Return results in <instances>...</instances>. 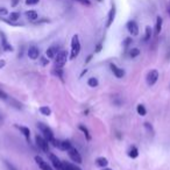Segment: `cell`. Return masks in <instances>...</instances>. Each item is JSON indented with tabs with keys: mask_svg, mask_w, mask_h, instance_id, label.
<instances>
[{
	"mask_svg": "<svg viewBox=\"0 0 170 170\" xmlns=\"http://www.w3.org/2000/svg\"><path fill=\"white\" fill-rule=\"evenodd\" d=\"M35 142H36L37 147L41 151H43L47 154L49 153V142H48V140L46 137H42L41 135H36L35 136Z\"/></svg>",
	"mask_w": 170,
	"mask_h": 170,
	"instance_id": "277c9868",
	"label": "cell"
},
{
	"mask_svg": "<svg viewBox=\"0 0 170 170\" xmlns=\"http://www.w3.org/2000/svg\"><path fill=\"white\" fill-rule=\"evenodd\" d=\"M35 162H36V164H37L42 170H54L48 164V162H46L41 156H37V155H36V156H35Z\"/></svg>",
	"mask_w": 170,
	"mask_h": 170,
	"instance_id": "9c48e42d",
	"label": "cell"
},
{
	"mask_svg": "<svg viewBox=\"0 0 170 170\" xmlns=\"http://www.w3.org/2000/svg\"><path fill=\"white\" fill-rule=\"evenodd\" d=\"M54 75H56L59 79H63V70H62V68H59V69H55L54 68V71H52Z\"/></svg>",
	"mask_w": 170,
	"mask_h": 170,
	"instance_id": "83f0119b",
	"label": "cell"
},
{
	"mask_svg": "<svg viewBox=\"0 0 170 170\" xmlns=\"http://www.w3.org/2000/svg\"><path fill=\"white\" fill-rule=\"evenodd\" d=\"M110 68H111L112 72L114 73V76H115L117 78H122V77L125 76L124 69H121V68H118V66H115V64L111 63V64H110Z\"/></svg>",
	"mask_w": 170,
	"mask_h": 170,
	"instance_id": "4fadbf2b",
	"label": "cell"
},
{
	"mask_svg": "<svg viewBox=\"0 0 170 170\" xmlns=\"http://www.w3.org/2000/svg\"><path fill=\"white\" fill-rule=\"evenodd\" d=\"M0 99H2V100H7V99H8L7 93H5L2 90H0Z\"/></svg>",
	"mask_w": 170,
	"mask_h": 170,
	"instance_id": "d6a6232c",
	"label": "cell"
},
{
	"mask_svg": "<svg viewBox=\"0 0 170 170\" xmlns=\"http://www.w3.org/2000/svg\"><path fill=\"white\" fill-rule=\"evenodd\" d=\"M96 164L100 167V168H105V167H107V164H108V160L106 158V157H97L96 158Z\"/></svg>",
	"mask_w": 170,
	"mask_h": 170,
	"instance_id": "ac0fdd59",
	"label": "cell"
},
{
	"mask_svg": "<svg viewBox=\"0 0 170 170\" xmlns=\"http://www.w3.org/2000/svg\"><path fill=\"white\" fill-rule=\"evenodd\" d=\"M58 47L57 46H51L50 48H48L46 51V55L48 58H55V56L57 55V52H58Z\"/></svg>",
	"mask_w": 170,
	"mask_h": 170,
	"instance_id": "5bb4252c",
	"label": "cell"
},
{
	"mask_svg": "<svg viewBox=\"0 0 170 170\" xmlns=\"http://www.w3.org/2000/svg\"><path fill=\"white\" fill-rule=\"evenodd\" d=\"M72 147V144L71 142L69 141V140H63V141H59V143H58V149H61V151H69L70 148Z\"/></svg>",
	"mask_w": 170,
	"mask_h": 170,
	"instance_id": "e0dca14e",
	"label": "cell"
},
{
	"mask_svg": "<svg viewBox=\"0 0 170 170\" xmlns=\"http://www.w3.org/2000/svg\"><path fill=\"white\" fill-rule=\"evenodd\" d=\"M162 25H163V19L161 16L156 18V23H155V36H158L161 30H162Z\"/></svg>",
	"mask_w": 170,
	"mask_h": 170,
	"instance_id": "9a60e30c",
	"label": "cell"
},
{
	"mask_svg": "<svg viewBox=\"0 0 170 170\" xmlns=\"http://www.w3.org/2000/svg\"><path fill=\"white\" fill-rule=\"evenodd\" d=\"M37 128H39L40 131H41V133L44 135V137L48 140L49 143H50V141H51L52 139H55V136H54V132L51 131V128H50L48 125L43 124V122H39V124H37Z\"/></svg>",
	"mask_w": 170,
	"mask_h": 170,
	"instance_id": "3957f363",
	"label": "cell"
},
{
	"mask_svg": "<svg viewBox=\"0 0 170 170\" xmlns=\"http://www.w3.org/2000/svg\"><path fill=\"white\" fill-rule=\"evenodd\" d=\"M103 170H113V169H110V168H106L105 167V168H103Z\"/></svg>",
	"mask_w": 170,
	"mask_h": 170,
	"instance_id": "7bdbcfd3",
	"label": "cell"
},
{
	"mask_svg": "<svg viewBox=\"0 0 170 170\" xmlns=\"http://www.w3.org/2000/svg\"><path fill=\"white\" fill-rule=\"evenodd\" d=\"M73 1H77L82 5H85V6H90L91 5V1L90 0H73Z\"/></svg>",
	"mask_w": 170,
	"mask_h": 170,
	"instance_id": "4dcf8cb0",
	"label": "cell"
},
{
	"mask_svg": "<svg viewBox=\"0 0 170 170\" xmlns=\"http://www.w3.org/2000/svg\"><path fill=\"white\" fill-rule=\"evenodd\" d=\"M5 64H6V63H5V61H2V59H1V61H0V69H2V68L5 66Z\"/></svg>",
	"mask_w": 170,
	"mask_h": 170,
	"instance_id": "60d3db41",
	"label": "cell"
},
{
	"mask_svg": "<svg viewBox=\"0 0 170 170\" xmlns=\"http://www.w3.org/2000/svg\"><path fill=\"white\" fill-rule=\"evenodd\" d=\"M86 72H87V70H86V69H85V70H83V71H82V73H80V77H83Z\"/></svg>",
	"mask_w": 170,
	"mask_h": 170,
	"instance_id": "b9f144b4",
	"label": "cell"
},
{
	"mask_svg": "<svg viewBox=\"0 0 170 170\" xmlns=\"http://www.w3.org/2000/svg\"><path fill=\"white\" fill-rule=\"evenodd\" d=\"M144 127L148 129L149 132H151V133H154V129H153V126H151V124H149V122H144Z\"/></svg>",
	"mask_w": 170,
	"mask_h": 170,
	"instance_id": "e575fe53",
	"label": "cell"
},
{
	"mask_svg": "<svg viewBox=\"0 0 170 170\" xmlns=\"http://www.w3.org/2000/svg\"><path fill=\"white\" fill-rule=\"evenodd\" d=\"M20 18V13L19 12H12V13L9 14V21H12V22H15V21H18Z\"/></svg>",
	"mask_w": 170,
	"mask_h": 170,
	"instance_id": "4316f807",
	"label": "cell"
},
{
	"mask_svg": "<svg viewBox=\"0 0 170 170\" xmlns=\"http://www.w3.org/2000/svg\"><path fill=\"white\" fill-rule=\"evenodd\" d=\"M168 13H169V15H170V5H169V8H168Z\"/></svg>",
	"mask_w": 170,
	"mask_h": 170,
	"instance_id": "ee69618b",
	"label": "cell"
},
{
	"mask_svg": "<svg viewBox=\"0 0 170 170\" xmlns=\"http://www.w3.org/2000/svg\"><path fill=\"white\" fill-rule=\"evenodd\" d=\"M78 128L82 132H83V133H84V135H85V137H86V140H89V141H90V140H91V135H90V132H89V129L85 127L84 125H79Z\"/></svg>",
	"mask_w": 170,
	"mask_h": 170,
	"instance_id": "d4e9b609",
	"label": "cell"
},
{
	"mask_svg": "<svg viewBox=\"0 0 170 170\" xmlns=\"http://www.w3.org/2000/svg\"><path fill=\"white\" fill-rule=\"evenodd\" d=\"M27 54H28V57L30 59H33V61H35V59L39 58V55H40V50L37 47H29V49H28V51H27Z\"/></svg>",
	"mask_w": 170,
	"mask_h": 170,
	"instance_id": "7c38bea8",
	"label": "cell"
},
{
	"mask_svg": "<svg viewBox=\"0 0 170 170\" xmlns=\"http://www.w3.org/2000/svg\"><path fill=\"white\" fill-rule=\"evenodd\" d=\"M151 35H153V30L149 26L146 27V30H144V42H148L151 39Z\"/></svg>",
	"mask_w": 170,
	"mask_h": 170,
	"instance_id": "7402d4cb",
	"label": "cell"
},
{
	"mask_svg": "<svg viewBox=\"0 0 170 170\" xmlns=\"http://www.w3.org/2000/svg\"><path fill=\"white\" fill-rule=\"evenodd\" d=\"M101 49H103V44L101 43H99V44H97V47H96V52H100L101 51Z\"/></svg>",
	"mask_w": 170,
	"mask_h": 170,
	"instance_id": "8d00e7d4",
	"label": "cell"
},
{
	"mask_svg": "<svg viewBox=\"0 0 170 170\" xmlns=\"http://www.w3.org/2000/svg\"><path fill=\"white\" fill-rule=\"evenodd\" d=\"M49 158H50V162H51V164L54 165L55 170H64V168H63V162H62L55 154H50V155H49Z\"/></svg>",
	"mask_w": 170,
	"mask_h": 170,
	"instance_id": "8992f818",
	"label": "cell"
},
{
	"mask_svg": "<svg viewBox=\"0 0 170 170\" xmlns=\"http://www.w3.org/2000/svg\"><path fill=\"white\" fill-rule=\"evenodd\" d=\"M5 164H6V165H7V168H8V169H9V170H16V169H15V168H14V167H13V165H12V164H9V163H8V162H7V161H6V162H5Z\"/></svg>",
	"mask_w": 170,
	"mask_h": 170,
	"instance_id": "74e56055",
	"label": "cell"
},
{
	"mask_svg": "<svg viewBox=\"0 0 170 170\" xmlns=\"http://www.w3.org/2000/svg\"><path fill=\"white\" fill-rule=\"evenodd\" d=\"M39 2H40V0H26V5H28V6L37 5Z\"/></svg>",
	"mask_w": 170,
	"mask_h": 170,
	"instance_id": "f546056e",
	"label": "cell"
},
{
	"mask_svg": "<svg viewBox=\"0 0 170 170\" xmlns=\"http://www.w3.org/2000/svg\"><path fill=\"white\" fill-rule=\"evenodd\" d=\"M39 111L41 114H43V115H46V117H49V115L51 114V110H50L48 106H41Z\"/></svg>",
	"mask_w": 170,
	"mask_h": 170,
	"instance_id": "cb8c5ba5",
	"label": "cell"
},
{
	"mask_svg": "<svg viewBox=\"0 0 170 170\" xmlns=\"http://www.w3.org/2000/svg\"><path fill=\"white\" fill-rule=\"evenodd\" d=\"M115 14H117V8L113 5V6L111 7V9H110V12H108V15H107V22H106V27H107V28L111 27V25L114 22Z\"/></svg>",
	"mask_w": 170,
	"mask_h": 170,
	"instance_id": "30bf717a",
	"label": "cell"
},
{
	"mask_svg": "<svg viewBox=\"0 0 170 170\" xmlns=\"http://www.w3.org/2000/svg\"><path fill=\"white\" fill-rule=\"evenodd\" d=\"M126 27H127V30L131 33V35H133V36H137L139 35V26H137V23L134 20L128 21Z\"/></svg>",
	"mask_w": 170,
	"mask_h": 170,
	"instance_id": "52a82bcc",
	"label": "cell"
},
{
	"mask_svg": "<svg viewBox=\"0 0 170 170\" xmlns=\"http://www.w3.org/2000/svg\"><path fill=\"white\" fill-rule=\"evenodd\" d=\"M26 16L30 20V21H35V20L39 18V14H37L36 11H33V9H32V11H27Z\"/></svg>",
	"mask_w": 170,
	"mask_h": 170,
	"instance_id": "ffe728a7",
	"label": "cell"
},
{
	"mask_svg": "<svg viewBox=\"0 0 170 170\" xmlns=\"http://www.w3.org/2000/svg\"><path fill=\"white\" fill-rule=\"evenodd\" d=\"M15 127H16V128L22 133V135L29 141V139H30V131H29V128H28V127H25V126H19V125H15Z\"/></svg>",
	"mask_w": 170,
	"mask_h": 170,
	"instance_id": "2e32d148",
	"label": "cell"
},
{
	"mask_svg": "<svg viewBox=\"0 0 170 170\" xmlns=\"http://www.w3.org/2000/svg\"><path fill=\"white\" fill-rule=\"evenodd\" d=\"M136 112L139 115H141V117H144L146 114H147V110H146V107H144L142 104H139L136 106Z\"/></svg>",
	"mask_w": 170,
	"mask_h": 170,
	"instance_id": "603a6c76",
	"label": "cell"
},
{
	"mask_svg": "<svg viewBox=\"0 0 170 170\" xmlns=\"http://www.w3.org/2000/svg\"><path fill=\"white\" fill-rule=\"evenodd\" d=\"M97 1H99V2H101V1H103V0H97Z\"/></svg>",
	"mask_w": 170,
	"mask_h": 170,
	"instance_id": "f6af8a7d",
	"label": "cell"
},
{
	"mask_svg": "<svg viewBox=\"0 0 170 170\" xmlns=\"http://www.w3.org/2000/svg\"><path fill=\"white\" fill-rule=\"evenodd\" d=\"M132 41H133V40H132L131 37H127V39L125 40V41H124V47H125V48H128V47H129V44L132 43Z\"/></svg>",
	"mask_w": 170,
	"mask_h": 170,
	"instance_id": "1f68e13d",
	"label": "cell"
},
{
	"mask_svg": "<svg viewBox=\"0 0 170 170\" xmlns=\"http://www.w3.org/2000/svg\"><path fill=\"white\" fill-rule=\"evenodd\" d=\"M0 39H1V46H2L5 51H13V47L8 43V41L6 39V35L2 32H0Z\"/></svg>",
	"mask_w": 170,
	"mask_h": 170,
	"instance_id": "8fae6325",
	"label": "cell"
},
{
	"mask_svg": "<svg viewBox=\"0 0 170 170\" xmlns=\"http://www.w3.org/2000/svg\"><path fill=\"white\" fill-rule=\"evenodd\" d=\"M139 55H140V50L137 48H133L131 51H129V56H131L132 58H135Z\"/></svg>",
	"mask_w": 170,
	"mask_h": 170,
	"instance_id": "f1b7e54d",
	"label": "cell"
},
{
	"mask_svg": "<svg viewBox=\"0 0 170 170\" xmlns=\"http://www.w3.org/2000/svg\"><path fill=\"white\" fill-rule=\"evenodd\" d=\"M7 14H8L7 8H5V7H0V15H7Z\"/></svg>",
	"mask_w": 170,
	"mask_h": 170,
	"instance_id": "d590c367",
	"label": "cell"
},
{
	"mask_svg": "<svg viewBox=\"0 0 170 170\" xmlns=\"http://www.w3.org/2000/svg\"><path fill=\"white\" fill-rule=\"evenodd\" d=\"M40 61H41V64H42L43 66H48V63H49V59H47L46 57H41V58H40Z\"/></svg>",
	"mask_w": 170,
	"mask_h": 170,
	"instance_id": "836d02e7",
	"label": "cell"
},
{
	"mask_svg": "<svg viewBox=\"0 0 170 170\" xmlns=\"http://www.w3.org/2000/svg\"><path fill=\"white\" fill-rule=\"evenodd\" d=\"M66 61H68V52L66 50H61L57 52V55L55 56L54 59V68L55 69H59V68H63L66 66Z\"/></svg>",
	"mask_w": 170,
	"mask_h": 170,
	"instance_id": "6da1fadb",
	"label": "cell"
},
{
	"mask_svg": "<svg viewBox=\"0 0 170 170\" xmlns=\"http://www.w3.org/2000/svg\"><path fill=\"white\" fill-rule=\"evenodd\" d=\"M68 155H69V157L71 158L73 162H76L77 164H80L82 163V156H80V154L78 153V151L76 149V148H73V147H71L69 151H68Z\"/></svg>",
	"mask_w": 170,
	"mask_h": 170,
	"instance_id": "5b68a950",
	"label": "cell"
},
{
	"mask_svg": "<svg viewBox=\"0 0 170 170\" xmlns=\"http://www.w3.org/2000/svg\"><path fill=\"white\" fill-rule=\"evenodd\" d=\"M87 85H89L90 87H97V86L99 85L98 79L96 78V77H91V78H89V80H87Z\"/></svg>",
	"mask_w": 170,
	"mask_h": 170,
	"instance_id": "484cf974",
	"label": "cell"
},
{
	"mask_svg": "<svg viewBox=\"0 0 170 170\" xmlns=\"http://www.w3.org/2000/svg\"><path fill=\"white\" fill-rule=\"evenodd\" d=\"M128 156L131 157V158H136V157L139 156V151H137L136 147L132 146L131 148H129V151H128Z\"/></svg>",
	"mask_w": 170,
	"mask_h": 170,
	"instance_id": "44dd1931",
	"label": "cell"
},
{
	"mask_svg": "<svg viewBox=\"0 0 170 170\" xmlns=\"http://www.w3.org/2000/svg\"><path fill=\"white\" fill-rule=\"evenodd\" d=\"M19 1H20V0H12V6H13V7L18 6V4H19Z\"/></svg>",
	"mask_w": 170,
	"mask_h": 170,
	"instance_id": "ab89813d",
	"label": "cell"
},
{
	"mask_svg": "<svg viewBox=\"0 0 170 170\" xmlns=\"http://www.w3.org/2000/svg\"><path fill=\"white\" fill-rule=\"evenodd\" d=\"M62 162H63V168H64V170H82L76 164L70 163V162H66V161H62Z\"/></svg>",
	"mask_w": 170,
	"mask_h": 170,
	"instance_id": "d6986e66",
	"label": "cell"
},
{
	"mask_svg": "<svg viewBox=\"0 0 170 170\" xmlns=\"http://www.w3.org/2000/svg\"><path fill=\"white\" fill-rule=\"evenodd\" d=\"M80 52V42H79V36L75 34L71 39V54H70V59H75Z\"/></svg>",
	"mask_w": 170,
	"mask_h": 170,
	"instance_id": "7a4b0ae2",
	"label": "cell"
},
{
	"mask_svg": "<svg viewBox=\"0 0 170 170\" xmlns=\"http://www.w3.org/2000/svg\"><path fill=\"white\" fill-rule=\"evenodd\" d=\"M160 77V73L157 70H151V71L148 72V75H147V83L148 85H154L155 83L157 82V79Z\"/></svg>",
	"mask_w": 170,
	"mask_h": 170,
	"instance_id": "ba28073f",
	"label": "cell"
},
{
	"mask_svg": "<svg viewBox=\"0 0 170 170\" xmlns=\"http://www.w3.org/2000/svg\"><path fill=\"white\" fill-rule=\"evenodd\" d=\"M92 57H93V55H89V56H87V58L85 59V63H90V62H91V59H92Z\"/></svg>",
	"mask_w": 170,
	"mask_h": 170,
	"instance_id": "f35d334b",
	"label": "cell"
}]
</instances>
